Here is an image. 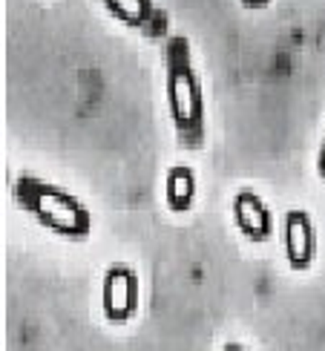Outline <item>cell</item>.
<instances>
[{"mask_svg": "<svg viewBox=\"0 0 325 351\" xmlns=\"http://www.w3.org/2000/svg\"><path fill=\"white\" fill-rule=\"evenodd\" d=\"M165 95L170 121L182 147L202 150L204 136H208L204 93L199 69L193 64V47L184 35H170L165 43Z\"/></svg>", "mask_w": 325, "mask_h": 351, "instance_id": "cell-1", "label": "cell"}, {"mask_svg": "<svg viewBox=\"0 0 325 351\" xmlns=\"http://www.w3.org/2000/svg\"><path fill=\"white\" fill-rule=\"evenodd\" d=\"M14 199L38 225L58 233V237H64L69 242H81L90 237L93 213L69 190L40 179V176L23 173L14 179Z\"/></svg>", "mask_w": 325, "mask_h": 351, "instance_id": "cell-2", "label": "cell"}, {"mask_svg": "<svg viewBox=\"0 0 325 351\" xmlns=\"http://www.w3.org/2000/svg\"><path fill=\"white\" fill-rule=\"evenodd\" d=\"M139 276L130 265H110L104 274V314L112 323H127L139 311Z\"/></svg>", "mask_w": 325, "mask_h": 351, "instance_id": "cell-3", "label": "cell"}, {"mask_svg": "<svg viewBox=\"0 0 325 351\" xmlns=\"http://www.w3.org/2000/svg\"><path fill=\"white\" fill-rule=\"evenodd\" d=\"M285 256L293 268H308L317 256L314 222L305 210H288L285 216Z\"/></svg>", "mask_w": 325, "mask_h": 351, "instance_id": "cell-4", "label": "cell"}, {"mask_svg": "<svg viewBox=\"0 0 325 351\" xmlns=\"http://www.w3.org/2000/svg\"><path fill=\"white\" fill-rule=\"evenodd\" d=\"M233 219L236 228H239L250 242H265L271 237L274 222H271V210L254 190H242L233 199Z\"/></svg>", "mask_w": 325, "mask_h": 351, "instance_id": "cell-5", "label": "cell"}, {"mask_svg": "<svg viewBox=\"0 0 325 351\" xmlns=\"http://www.w3.org/2000/svg\"><path fill=\"white\" fill-rule=\"evenodd\" d=\"M196 196V176L190 167L179 165V167H170L167 173V204L170 210H187L193 204Z\"/></svg>", "mask_w": 325, "mask_h": 351, "instance_id": "cell-6", "label": "cell"}, {"mask_svg": "<svg viewBox=\"0 0 325 351\" xmlns=\"http://www.w3.org/2000/svg\"><path fill=\"white\" fill-rule=\"evenodd\" d=\"M101 3H104V9L112 18L124 21L130 26H147L156 18L153 0H101Z\"/></svg>", "mask_w": 325, "mask_h": 351, "instance_id": "cell-7", "label": "cell"}, {"mask_svg": "<svg viewBox=\"0 0 325 351\" xmlns=\"http://www.w3.org/2000/svg\"><path fill=\"white\" fill-rule=\"evenodd\" d=\"M317 173H320V179L325 182V136H322V144H320V153H317Z\"/></svg>", "mask_w": 325, "mask_h": 351, "instance_id": "cell-8", "label": "cell"}, {"mask_svg": "<svg viewBox=\"0 0 325 351\" xmlns=\"http://www.w3.org/2000/svg\"><path fill=\"white\" fill-rule=\"evenodd\" d=\"M242 3H245L248 9H265V6L271 3V0H242Z\"/></svg>", "mask_w": 325, "mask_h": 351, "instance_id": "cell-9", "label": "cell"}, {"mask_svg": "<svg viewBox=\"0 0 325 351\" xmlns=\"http://www.w3.org/2000/svg\"><path fill=\"white\" fill-rule=\"evenodd\" d=\"M221 351H248V348H245V346H239V343H228Z\"/></svg>", "mask_w": 325, "mask_h": 351, "instance_id": "cell-10", "label": "cell"}]
</instances>
